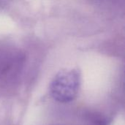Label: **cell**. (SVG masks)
<instances>
[{"instance_id":"6da1fadb","label":"cell","mask_w":125,"mask_h":125,"mask_svg":"<svg viewBox=\"0 0 125 125\" xmlns=\"http://www.w3.org/2000/svg\"><path fill=\"white\" fill-rule=\"evenodd\" d=\"M81 74L76 69H65L59 71L50 86L51 97L57 102L67 103L74 100L81 86Z\"/></svg>"}]
</instances>
